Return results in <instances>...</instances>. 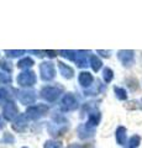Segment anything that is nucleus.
<instances>
[{
	"label": "nucleus",
	"instance_id": "f257e3e1",
	"mask_svg": "<svg viewBox=\"0 0 142 148\" xmlns=\"http://www.w3.org/2000/svg\"><path fill=\"white\" fill-rule=\"evenodd\" d=\"M63 92V86L61 85H46L41 89V98L47 103H54Z\"/></svg>",
	"mask_w": 142,
	"mask_h": 148
},
{
	"label": "nucleus",
	"instance_id": "f03ea898",
	"mask_svg": "<svg viewBox=\"0 0 142 148\" xmlns=\"http://www.w3.org/2000/svg\"><path fill=\"white\" fill-rule=\"evenodd\" d=\"M48 112V106L45 104H37V105H31L26 110V116L30 120H40Z\"/></svg>",
	"mask_w": 142,
	"mask_h": 148
},
{
	"label": "nucleus",
	"instance_id": "7ed1b4c3",
	"mask_svg": "<svg viewBox=\"0 0 142 148\" xmlns=\"http://www.w3.org/2000/svg\"><path fill=\"white\" fill-rule=\"evenodd\" d=\"M59 108L63 112H68V111H73L78 108V99L73 92H67L63 95V98L61 99V104Z\"/></svg>",
	"mask_w": 142,
	"mask_h": 148
},
{
	"label": "nucleus",
	"instance_id": "20e7f679",
	"mask_svg": "<svg viewBox=\"0 0 142 148\" xmlns=\"http://www.w3.org/2000/svg\"><path fill=\"white\" fill-rule=\"evenodd\" d=\"M36 80H37V78H36V74L35 72L32 71H24L21 72L19 75L16 78V82L17 84L22 88H30V86H34L36 84Z\"/></svg>",
	"mask_w": 142,
	"mask_h": 148
},
{
	"label": "nucleus",
	"instance_id": "39448f33",
	"mask_svg": "<svg viewBox=\"0 0 142 148\" xmlns=\"http://www.w3.org/2000/svg\"><path fill=\"white\" fill-rule=\"evenodd\" d=\"M40 77L43 82H51L56 77V68L52 62H42L40 64Z\"/></svg>",
	"mask_w": 142,
	"mask_h": 148
},
{
	"label": "nucleus",
	"instance_id": "423d86ee",
	"mask_svg": "<svg viewBox=\"0 0 142 148\" xmlns=\"http://www.w3.org/2000/svg\"><path fill=\"white\" fill-rule=\"evenodd\" d=\"M3 117L6 121H15L19 117V109L14 101H8L3 108Z\"/></svg>",
	"mask_w": 142,
	"mask_h": 148
},
{
	"label": "nucleus",
	"instance_id": "0eeeda50",
	"mask_svg": "<svg viewBox=\"0 0 142 148\" xmlns=\"http://www.w3.org/2000/svg\"><path fill=\"white\" fill-rule=\"evenodd\" d=\"M16 98L21 104L31 106V104H35L36 101V92L30 89H21L16 91Z\"/></svg>",
	"mask_w": 142,
	"mask_h": 148
},
{
	"label": "nucleus",
	"instance_id": "6e6552de",
	"mask_svg": "<svg viewBox=\"0 0 142 148\" xmlns=\"http://www.w3.org/2000/svg\"><path fill=\"white\" fill-rule=\"evenodd\" d=\"M117 58L125 67H131L135 63V52L131 49H121L117 52Z\"/></svg>",
	"mask_w": 142,
	"mask_h": 148
},
{
	"label": "nucleus",
	"instance_id": "1a4fd4ad",
	"mask_svg": "<svg viewBox=\"0 0 142 148\" xmlns=\"http://www.w3.org/2000/svg\"><path fill=\"white\" fill-rule=\"evenodd\" d=\"M29 121L30 119L26 116V114H20L19 117L12 123V130L16 132H24L27 128V126H29Z\"/></svg>",
	"mask_w": 142,
	"mask_h": 148
},
{
	"label": "nucleus",
	"instance_id": "9d476101",
	"mask_svg": "<svg viewBox=\"0 0 142 148\" xmlns=\"http://www.w3.org/2000/svg\"><path fill=\"white\" fill-rule=\"evenodd\" d=\"M100 119H102V115H100L99 111H97V109H94V110L89 111V114H88V120H86L85 125H86L88 127H90V128H95V127H97L98 125H99Z\"/></svg>",
	"mask_w": 142,
	"mask_h": 148
},
{
	"label": "nucleus",
	"instance_id": "9b49d317",
	"mask_svg": "<svg viewBox=\"0 0 142 148\" xmlns=\"http://www.w3.org/2000/svg\"><path fill=\"white\" fill-rule=\"evenodd\" d=\"M57 66L59 69V73H61V75L64 78V79H72V78L74 77V69L71 66H68V64L63 63V62H57Z\"/></svg>",
	"mask_w": 142,
	"mask_h": 148
},
{
	"label": "nucleus",
	"instance_id": "f8f14e48",
	"mask_svg": "<svg viewBox=\"0 0 142 148\" xmlns=\"http://www.w3.org/2000/svg\"><path fill=\"white\" fill-rule=\"evenodd\" d=\"M78 82H79L80 86L83 88H90L94 83V77L91 75L89 72H82L78 75Z\"/></svg>",
	"mask_w": 142,
	"mask_h": 148
},
{
	"label": "nucleus",
	"instance_id": "ddd939ff",
	"mask_svg": "<svg viewBox=\"0 0 142 148\" xmlns=\"http://www.w3.org/2000/svg\"><path fill=\"white\" fill-rule=\"evenodd\" d=\"M86 53H89V52H86V51H77L75 59H74L77 67L86 68V66L89 64V62H88V54H86Z\"/></svg>",
	"mask_w": 142,
	"mask_h": 148
},
{
	"label": "nucleus",
	"instance_id": "4468645a",
	"mask_svg": "<svg viewBox=\"0 0 142 148\" xmlns=\"http://www.w3.org/2000/svg\"><path fill=\"white\" fill-rule=\"evenodd\" d=\"M78 136L82 140H88V138L94 136V128L88 127L85 123H82L79 127H78Z\"/></svg>",
	"mask_w": 142,
	"mask_h": 148
},
{
	"label": "nucleus",
	"instance_id": "2eb2a0df",
	"mask_svg": "<svg viewBox=\"0 0 142 148\" xmlns=\"http://www.w3.org/2000/svg\"><path fill=\"white\" fill-rule=\"evenodd\" d=\"M126 128L123 126H119L116 128V132H115V138H116V142L117 145L120 146H125L126 145V138H127V135H126Z\"/></svg>",
	"mask_w": 142,
	"mask_h": 148
},
{
	"label": "nucleus",
	"instance_id": "dca6fc26",
	"mask_svg": "<svg viewBox=\"0 0 142 148\" xmlns=\"http://www.w3.org/2000/svg\"><path fill=\"white\" fill-rule=\"evenodd\" d=\"M89 64H90V67H91V69H93L94 72H99L100 69H102V67H103L102 59H100L98 56H95V54H91L90 56Z\"/></svg>",
	"mask_w": 142,
	"mask_h": 148
},
{
	"label": "nucleus",
	"instance_id": "f3484780",
	"mask_svg": "<svg viewBox=\"0 0 142 148\" xmlns=\"http://www.w3.org/2000/svg\"><path fill=\"white\" fill-rule=\"evenodd\" d=\"M35 64L34 59L30 58V57H24L22 59H20L19 62H17V68L20 69H25V71H30V68L32 67Z\"/></svg>",
	"mask_w": 142,
	"mask_h": 148
},
{
	"label": "nucleus",
	"instance_id": "a211bd4d",
	"mask_svg": "<svg viewBox=\"0 0 142 148\" xmlns=\"http://www.w3.org/2000/svg\"><path fill=\"white\" fill-rule=\"evenodd\" d=\"M11 94L10 90L5 86H0V103H8V101H11Z\"/></svg>",
	"mask_w": 142,
	"mask_h": 148
},
{
	"label": "nucleus",
	"instance_id": "6ab92c4d",
	"mask_svg": "<svg viewBox=\"0 0 142 148\" xmlns=\"http://www.w3.org/2000/svg\"><path fill=\"white\" fill-rule=\"evenodd\" d=\"M114 92H115V96L119 100H126L127 99V92L121 86H114Z\"/></svg>",
	"mask_w": 142,
	"mask_h": 148
},
{
	"label": "nucleus",
	"instance_id": "aec40b11",
	"mask_svg": "<svg viewBox=\"0 0 142 148\" xmlns=\"http://www.w3.org/2000/svg\"><path fill=\"white\" fill-rule=\"evenodd\" d=\"M113 78H114V72H113V69L111 68H104V71H103V79L105 83H110L113 80Z\"/></svg>",
	"mask_w": 142,
	"mask_h": 148
},
{
	"label": "nucleus",
	"instance_id": "412c9836",
	"mask_svg": "<svg viewBox=\"0 0 142 148\" xmlns=\"http://www.w3.org/2000/svg\"><path fill=\"white\" fill-rule=\"evenodd\" d=\"M0 71L5 72V73H11L12 71V66H11V62L6 61V59H1L0 61Z\"/></svg>",
	"mask_w": 142,
	"mask_h": 148
},
{
	"label": "nucleus",
	"instance_id": "4be33fe9",
	"mask_svg": "<svg viewBox=\"0 0 142 148\" xmlns=\"http://www.w3.org/2000/svg\"><path fill=\"white\" fill-rule=\"evenodd\" d=\"M140 142H141L140 136H137V135L132 136L129 140V142H127V148H137L140 146Z\"/></svg>",
	"mask_w": 142,
	"mask_h": 148
},
{
	"label": "nucleus",
	"instance_id": "5701e85b",
	"mask_svg": "<svg viewBox=\"0 0 142 148\" xmlns=\"http://www.w3.org/2000/svg\"><path fill=\"white\" fill-rule=\"evenodd\" d=\"M26 51L24 49H19V51H12V49H6L5 51V54L8 56V57L10 58H17V57H21L22 54H25Z\"/></svg>",
	"mask_w": 142,
	"mask_h": 148
},
{
	"label": "nucleus",
	"instance_id": "b1692460",
	"mask_svg": "<svg viewBox=\"0 0 142 148\" xmlns=\"http://www.w3.org/2000/svg\"><path fill=\"white\" fill-rule=\"evenodd\" d=\"M58 53L61 54L62 57L68 58V59H69V61H73V62H74L77 51H58Z\"/></svg>",
	"mask_w": 142,
	"mask_h": 148
},
{
	"label": "nucleus",
	"instance_id": "393cba45",
	"mask_svg": "<svg viewBox=\"0 0 142 148\" xmlns=\"http://www.w3.org/2000/svg\"><path fill=\"white\" fill-rule=\"evenodd\" d=\"M43 148H62V145L59 142H57V141L49 140V141H46L45 142Z\"/></svg>",
	"mask_w": 142,
	"mask_h": 148
},
{
	"label": "nucleus",
	"instance_id": "a878e982",
	"mask_svg": "<svg viewBox=\"0 0 142 148\" xmlns=\"http://www.w3.org/2000/svg\"><path fill=\"white\" fill-rule=\"evenodd\" d=\"M0 83H5V84H10L11 83V77L10 74L0 71Z\"/></svg>",
	"mask_w": 142,
	"mask_h": 148
},
{
	"label": "nucleus",
	"instance_id": "bb28decb",
	"mask_svg": "<svg viewBox=\"0 0 142 148\" xmlns=\"http://www.w3.org/2000/svg\"><path fill=\"white\" fill-rule=\"evenodd\" d=\"M98 53H100L103 57H110V51H102V49H99Z\"/></svg>",
	"mask_w": 142,
	"mask_h": 148
},
{
	"label": "nucleus",
	"instance_id": "cd10ccee",
	"mask_svg": "<svg viewBox=\"0 0 142 148\" xmlns=\"http://www.w3.org/2000/svg\"><path fill=\"white\" fill-rule=\"evenodd\" d=\"M4 127V120H3V117L0 116V130H1Z\"/></svg>",
	"mask_w": 142,
	"mask_h": 148
},
{
	"label": "nucleus",
	"instance_id": "c85d7f7f",
	"mask_svg": "<svg viewBox=\"0 0 142 148\" xmlns=\"http://www.w3.org/2000/svg\"><path fill=\"white\" fill-rule=\"evenodd\" d=\"M68 148H82L79 145H71L69 147H68Z\"/></svg>",
	"mask_w": 142,
	"mask_h": 148
},
{
	"label": "nucleus",
	"instance_id": "c756f323",
	"mask_svg": "<svg viewBox=\"0 0 142 148\" xmlns=\"http://www.w3.org/2000/svg\"><path fill=\"white\" fill-rule=\"evenodd\" d=\"M22 148H29V147H22Z\"/></svg>",
	"mask_w": 142,
	"mask_h": 148
}]
</instances>
